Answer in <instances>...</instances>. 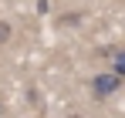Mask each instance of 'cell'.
<instances>
[{
	"mask_svg": "<svg viewBox=\"0 0 125 118\" xmlns=\"http://www.w3.org/2000/svg\"><path fill=\"white\" fill-rule=\"evenodd\" d=\"M112 74H115V78H125V51H118V54L112 58Z\"/></svg>",
	"mask_w": 125,
	"mask_h": 118,
	"instance_id": "cell-2",
	"label": "cell"
},
{
	"mask_svg": "<svg viewBox=\"0 0 125 118\" xmlns=\"http://www.w3.org/2000/svg\"><path fill=\"white\" fill-rule=\"evenodd\" d=\"M118 84H122V78H115L112 71H108V74H95V78H91V95H95V98H108V95L118 91Z\"/></svg>",
	"mask_w": 125,
	"mask_h": 118,
	"instance_id": "cell-1",
	"label": "cell"
},
{
	"mask_svg": "<svg viewBox=\"0 0 125 118\" xmlns=\"http://www.w3.org/2000/svg\"><path fill=\"white\" fill-rule=\"evenodd\" d=\"M0 115H3V101H0Z\"/></svg>",
	"mask_w": 125,
	"mask_h": 118,
	"instance_id": "cell-4",
	"label": "cell"
},
{
	"mask_svg": "<svg viewBox=\"0 0 125 118\" xmlns=\"http://www.w3.org/2000/svg\"><path fill=\"white\" fill-rule=\"evenodd\" d=\"M7 40H10V24L0 20V44H7Z\"/></svg>",
	"mask_w": 125,
	"mask_h": 118,
	"instance_id": "cell-3",
	"label": "cell"
}]
</instances>
